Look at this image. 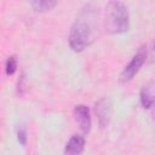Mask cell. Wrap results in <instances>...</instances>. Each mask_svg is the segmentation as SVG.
Instances as JSON below:
<instances>
[{
  "label": "cell",
  "mask_w": 155,
  "mask_h": 155,
  "mask_svg": "<svg viewBox=\"0 0 155 155\" xmlns=\"http://www.w3.org/2000/svg\"><path fill=\"white\" fill-rule=\"evenodd\" d=\"M153 102H154V90L151 84H149L145 85L140 91V103L144 109H149L151 108Z\"/></svg>",
  "instance_id": "7"
},
{
  "label": "cell",
  "mask_w": 155,
  "mask_h": 155,
  "mask_svg": "<svg viewBox=\"0 0 155 155\" xmlns=\"http://www.w3.org/2000/svg\"><path fill=\"white\" fill-rule=\"evenodd\" d=\"M97 34V12L91 4H86L69 31V46L73 51L80 52L90 46Z\"/></svg>",
  "instance_id": "1"
},
{
  "label": "cell",
  "mask_w": 155,
  "mask_h": 155,
  "mask_svg": "<svg viewBox=\"0 0 155 155\" xmlns=\"http://www.w3.org/2000/svg\"><path fill=\"white\" fill-rule=\"evenodd\" d=\"M74 116L76 122L80 126V130L84 134H87L91 130V114L90 109L85 104H79L74 108Z\"/></svg>",
  "instance_id": "5"
},
{
  "label": "cell",
  "mask_w": 155,
  "mask_h": 155,
  "mask_svg": "<svg viewBox=\"0 0 155 155\" xmlns=\"http://www.w3.org/2000/svg\"><path fill=\"white\" fill-rule=\"evenodd\" d=\"M30 5H31V7H33L35 11L45 12V11L52 10V8L57 5V2L53 1V0H35V1H31Z\"/></svg>",
  "instance_id": "8"
},
{
  "label": "cell",
  "mask_w": 155,
  "mask_h": 155,
  "mask_svg": "<svg viewBox=\"0 0 155 155\" xmlns=\"http://www.w3.org/2000/svg\"><path fill=\"white\" fill-rule=\"evenodd\" d=\"M96 114L101 127H107L111 119V103L109 98L103 97L96 103Z\"/></svg>",
  "instance_id": "4"
},
{
  "label": "cell",
  "mask_w": 155,
  "mask_h": 155,
  "mask_svg": "<svg viewBox=\"0 0 155 155\" xmlns=\"http://www.w3.org/2000/svg\"><path fill=\"white\" fill-rule=\"evenodd\" d=\"M17 139L22 145L27 144V128L25 127H21L17 131Z\"/></svg>",
  "instance_id": "10"
},
{
  "label": "cell",
  "mask_w": 155,
  "mask_h": 155,
  "mask_svg": "<svg viewBox=\"0 0 155 155\" xmlns=\"http://www.w3.org/2000/svg\"><path fill=\"white\" fill-rule=\"evenodd\" d=\"M105 30L110 34H120L128 30L130 15L122 1H109L105 6Z\"/></svg>",
  "instance_id": "2"
},
{
  "label": "cell",
  "mask_w": 155,
  "mask_h": 155,
  "mask_svg": "<svg viewBox=\"0 0 155 155\" xmlns=\"http://www.w3.org/2000/svg\"><path fill=\"white\" fill-rule=\"evenodd\" d=\"M85 149V138L80 134H73L64 148L65 155H81Z\"/></svg>",
  "instance_id": "6"
},
{
  "label": "cell",
  "mask_w": 155,
  "mask_h": 155,
  "mask_svg": "<svg viewBox=\"0 0 155 155\" xmlns=\"http://www.w3.org/2000/svg\"><path fill=\"white\" fill-rule=\"evenodd\" d=\"M5 69H6V75L15 74V71L17 70V57L16 56H10L7 58L6 64H5Z\"/></svg>",
  "instance_id": "9"
},
{
  "label": "cell",
  "mask_w": 155,
  "mask_h": 155,
  "mask_svg": "<svg viewBox=\"0 0 155 155\" xmlns=\"http://www.w3.org/2000/svg\"><path fill=\"white\" fill-rule=\"evenodd\" d=\"M145 59H147V50H145V47H140L139 51L132 57L130 63L122 69V71L120 74V81L127 82V81L132 80V78L139 71V69L144 64Z\"/></svg>",
  "instance_id": "3"
}]
</instances>
